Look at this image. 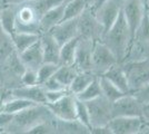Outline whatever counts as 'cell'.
<instances>
[{"mask_svg":"<svg viewBox=\"0 0 149 134\" xmlns=\"http://www.w3.org/2000/svg\"><path fill=\"white\" fill-rule=\"evenodd\" d=\"M101 41L112 51L118 63H123L128 54L129 46L132 41L129 27L125 18L123 9L120 10L118 17L109 30L102 36Z\"/></svg>","mask_w":149,"mask_h":134,"instance_id":"6da1fadb","label":"cell"},{"mask_svg":"<svg viewBox=\"0 0 149 134\" xmlns=\"http://www.w3.org/2000/svg\"><path fill=\"white\" fill-rule=\"evenodd\" d=\"M52 117L55 116L50 113L46 104H37L13 115V121L6 130H9V132H27L33 125L50 121Z\"/></svg>","mask_w":149,"mask_h":134,"instance_id":"7a4b0ae2","label":"cell"},{"mask_svg":"<svg viewBox=\"0 0 149 134\" xmlns=\"http://www.w3.org/2000/svg\"><path fill=\"white\" fill-rule=\"evenodd\" d=\"M130 93H136L149 84V55L123 64Z\"/></svg>","mask_w":149,"mask_h":134,"instance_id":"3957f363","label":"cell"},{"mask_svg":"<svg viewBox=\"0 0 149 134\" xmlns=\"http://www.w3.org/2000/svg\"><path fill=\"white\" fill-rule=\"evenodd\" d=\"M118 60L112 51L101 40L93 43L91 54V73L97 77L102 76L111 66L117 64Z\"/></svg>","mask_w":149,"mask_h":134,"instance_id":"277c9868","label":"cell"},{"mask_svg":"<svg viewBox=\"0 0 149 134\" xmlns=\"http://www.w3.org/2000/svg\"><path fill=\"white\" fill-rule=\"evenodd\" d=\"M85 103L89 113L91 128L105 126L112 119L111 102L108 101L105 96L100 95Z\"/></svg>","mask_w":149,"mask_h":134,"instance_id":"5b68a950","label":"cell"},{"mask_svg":"<svg viewBox=\"0 0 149 134\" xmlns=\"http://www.w3.org/2000/svg\"><path fill=\"white\" fill-rule=\"evenodd\" d=\"M39 19L40 17L29 4V1H26L16 7V32H35L41 35Z\"/></svg>","mask_w":149,"mask_h":134,"instance_id":"8992f818","label":"cell"},{"mask_svg":"<svg viewBox=\"0 0 149 134\" xmlns=\"http://www.w3.org/2000/svg\"><path fill=\"white\" fill-rule=\"evenodd\" d=\"M78 36L93 41L101 40L104 29L90 8H86L78 17Z\"/></svg>","mask_w":149,"mask_h":134,"instance_id":"52a82bcc","label":"cell"},{"mask_svg":"<svg viewBox=\"0 0 149 134\" xmlns=\"http://www.w3.org/2000/svg\"><path fill=\"white\" fill-rule=\"evenodd\" d=\"M111 115L116 116H143V104L132 93L125 94L111 103Z\"/></svg>","mask_w":149,"mask_h":134,"instance_id":"ba28073f","label":"cell"},{"mask_svg":"<svg viewBox=\"0 0 149 134\" xmlns=\"http://www.w3.org/2000/svg\"><path fill=\"white\" fill-rule=\"evenodd\" d=\"M50 113L59 121H77L76 120V97L72 94H66L56 102L46 103Z\"/></svg>","mask_w":149,"mask_h":134,"instance_id":"9c48e42d","label":"cell"},{"mask_svg":"<svg viewBox=\"0 0 149 134\" xmlns=\"http://www.w3.org/2000/svg\"><path fill=\"white\" fill-rule=\"evenodd\" d=\"M124 0H107L95 11V16L102 26L104 35L109 30L123 9Z\"/></svg>","mask_w":149,"mask_h":134,"instance_id":"30bf717a","label":"cell"},{"mask_svg":"<svg viewBox=\"0 0 149 134\" xmlns=\"http://www.w3.org/2000/svg\"><path fill=\"white\" fill-rule=\"evenodd\" d=\"M123 11L130 30L131 38L134 40L135 34L143 20V13L146 11V7L143 6V0H124Z\"/></svg>","mask_w":149,"mask_h":134,"instance_id":"8fae6325","label":"cell"},{"mask_svg":"<svg viewBox=\"0 0 149 134\" xmlns=\"http://www.w3.org/2000/svg\"><path fill=\"white\" fill-rule=\"evenodd\" d=\"M143 116H116L107 124L113 134L139 133L143 125Z\"/></svg>","mask_w":149,"mask_h":134,"instance_id":"7c38bea8","label":"cell"},{"mask_svg":"<svg viewBox=\"0 0 149 134\" xmlns=\"http://www.w3.org/2000/svg\"><path fill=\"white\" fill-rule=\"evenodd\" d=\"M93 43V40L79 37L74 59V66L78 72H91V54Z\"/></svg>","mask_w":149,"mask_h":134,"instance_id":"4fadbf2b","label":"cell"},{"mask_svg":"<svg viewBox=\"0 0 149 134\" xmlns=\"http://www.w3.org/2000/svg\"><path fill=\"white\" fill-rule=\"evenodd\" d=\"M48 32H50L59 46H62L68 40L78 36V17L63 20L51 28Z\"/></svg>","mask_w":149,"mask_h":134,"instance_id":"5bb4252c","label":"cell"},{"mask_svg":"<svg viewBox=\"0 0 149 134\" xmlns=\"http://www.w3.org/2000/svg\"><path fill=\"white\" fill-rule=\"evenodd\" d=\"M19 59L25 66V68H30L33 70H37L44 64V54H42L40 38L31 46H29L27 49H25L22 53H20Z\"/></svg>","mask_w":149,"mask_h":134,"instance_id":"9a60e30c","label":"cell"},{"mask_svg":"<svg viewBox=\"0 0 149 134\" xmlns=\"http://www.w3.org/2000/svg\"><path fill=\"white\" fill-rule=\"evenodd\" d=\"M40 43L42 47L44 63L59 64L60 46L55 40V38L50 35V32H42L40 35Z\"/></svg>","mask_w":149,"mask_h":134,"instance_id":"2e32d148","label":"cell"},{"mask_svg":"<svg viewBox=\"0 0 149 134\" xmlns=\"http://www.w3.org/2000/svg\"><path fill=\"white\" fill-rule=\"evenodd\" d=\"M65 6H66V2L57 7H54V8L49 9L48 11H46L40 17V19H39V28H40L41 34L42 32H48L57 24L61 22L62 18H63V13H65Z\"/></svg>","mask_w":149,"mask_h":134,"instance_id":"e0dca14e","label":"cell"},{"mask_svg":"<svg viewBox=\"0 0 149 134\" xmlns=\"http://www.w3.org/2000/svg\"><path fill=\"white\" fill-rule=\"evenodd\" d=\"M45 88L39 85H32V86H22L13 91V97H20L28 101L36 103V104H46V95H45Z\"/></svg>","mask_w":149,"mask_h":134,"instance_id":"ac0fdd59","label":"cell"},{"mask_svg":"<svg viewBox=\"0 0 149 134\" xmlns=\"http://www.w3.org/2000/svg\"><path fill=\"white\" fill-rule=\"evenodd\" d=\"M102 76H105L107 79H109L115 86H117L121 92H124L125 94H129L130 93L127 76L125 74V70L123 68L121 63H117L113 66H111Z\"/></svg>","mask_w":149,"mask_h":134,"instance_id":"d6986e66","label":"cell"},{"mask_svg":"<svg viewBox=\"0 0 149 134\" xmlns=\"http://www.w3.org/2000/svg\"><path fill=\"white\" fill-rule=\"evenodd\" d=\"M16 7L5 4L0 10V27L2 32L8 37L16 32Z\"/></svg>","mask_w":149,"mask_h":134,"instance_id":"ffe728a7","label":"cell"},{"mask_svg":"<svg viewBox=\"0 0 149 134\" xmlns=\"http://www.w3.org/2000/svg\"><path fill=\"white\" fill-rule=\"evenodd\" d=\"M11 39L13 47L16 51L18 53V55L20 53L27 49L29 46L36 43L38 39L40 38L39 34H35V32H13V35L9 37Z\"/></svg>","mask_w":149,"mask_h":134,"instance_id":"44dd1931","label":"cell"},{"mask_svg":"<svg viewBox=\"0 0 149 134\" xmlns=\"http://www.w3.org/2000/svg\"><path fill=\"white\" fill-rule=\"evenodd\" d=\"M96 77L97 76L93 75L91 72H78L68 87L70 94L77 96L86 88Z\"/></svg>","mask_w":149,"mask_h":134,"instance_id":"7402d4cb","label":"cell"},{"mask_svg":"<svg viewBox=\"0 0 149 134\" xmlns=\"http://www.w3.org/2000/svg\"><path fill=\"white\" fill-rule=\"evenodd\" d=\"M79 41V36L68 40L67 43L60 46V53H59V64L63 65H72L76 54V48Z\"/></svg>","mask_w":149,"mask_h":134,"instance_id":"603a6c76","label":"cell"},{"mask_svg":"<svg viewBox=\"0 0 149 134\" xmlns=\"http://www.w3.org/2000/svg\"><path fill=\"white\" fill-rule=\"evenodd\" d=\"M78 70L76 69V67L72 65H63V64H59L57 70L54 74V77L56 78L59 83L61 84L63 87L68 88L69 85L71 84L74 77L77 75Z\"/></svg>","mask_w":149,"mask_h":134,"instance_id":"cb8c5ba5","label":"cell"},{"mask_svg":"<svg viewBox=\"0 0 149 134\" xmlns=\"http://www.w3.org/2000/svg\"><path fill=\"white\" fill-rule=\"evenodd\" d=\"M98 79H99L100 88H101V94H102V96H105L108 101H110L112 103L125 95L124 92H121L117 86H115L105 76H99Z\"/></svg>","mask_w":149,"mask_h":134,"instance_id":"d4e9b609","label":"cell"},{"mask_svg":"<svg viewBox=\"0 0 149 134\" xmlns=\"http://www.w3.org/2000/svg\"><path fill=\"white\" fill-rule=\"evenodd\" d=\"M33 105H37V104L31 102V101H28V100H25V98L13 97V100H10V101L2 104L1 111L15 115L19 113V112H21V111H24V109L30 107V106H33Z\"/></svg>","mask_w":149,"mask_h":134,"instance_id":"484cf974","label":"cell"},{"mask_svg":"<svg viewBox=\"0 0 149 134\" xmlns=\"http://www.w3.org/2000/svg\"><path fill=\"white\" fill-rule=\"evenodd\" d=\"M134 40H137L141 48H149V13L147 11V8L143 13V20L135 34Z\"/></svg>","mask_w":149,"mask_h":134,"instance_id":"4316f807","label":"cell"},{"mask_svg":"<svg viewBox=\"0 0 149 134\" xmlns=\"http://www.w3.org/2000/svg\"><path fill=\"white\" fill-rule=\"evenodd\" d=\"M86 8H87L86 0H68L65 6V13L62 21L79 17Z\"/></svg>","mask_w":149,"mask_h":134,"instance_id":"83f0119b","label":"cell"},{"mask_svg":"<svg viewBox=\"0 0 149 134\" xmlns=\"http://www.w3.org/2000/svg\"><path fill=\"white\" fill-rule=\"evenodd\" d=\"M100 95H102V94H101L99 79H98V77H96L93 82L89 84L81 93H79L76 97L78 100L82 101V102H87V101L93 100V98H96V97H98Z\"/></svg>","mask_w":149,"mask_h":134,"instance_id":"f1b7e54d","label":"cell"},{"mask_svg":"<svg viewBox=\"0 0 149 134\" xmlns=\"http://www.w3.org/2000/svg\"><path fill=\"white\" fill-rule=\"evenodd\" d=\"M32 8L36 10L39 17H41L46 11H48L49 9L57 7L61 4L67 2L68 0H28Z\"/></svg>","mask_w":149,"mask_h":134,"instance_id":"f546056e","label":"cell"},{"mask_svg":"<svg viewBox=\"0 0 149 134\" xmlns=\"http://www.w3.org/2000/svg\"><path fill=\"white\" fill-rule=\"evenodd\" d=\"M76 120L79 122L81 125H84L85 128H87L90 131L91 125H90L89 113H88L86 103L80 101V100H78L77 97H76Z\"/></svg>","mask_w":149,"mask_h":134,"instance_id":"4dcf8cb0","label":"cell"},{"mask_svg":"<svg viewBox=\"0 0 149 134\" xmlns=\"http://www.w3.org/2000/svg\"><path fill=\"white\" fill-rule=\"evenodd\" d=\"M59 64H54V63H44L37 69V78L38 84L41 85L44 84L47 79H49L51 76H54L55 72L57 70Z\"/></svg>","mask_w":149,"mask_h":134,"instance_id":"1f68e13d","label":"cell"},{"mask_svg":"<svg viewBox=\"0 0 149 134\" xmlns=\"http://www.w3.org/2000/svg\"><path fill=\"white\" fill-rule=\"evenodd\" d=\"M21 83L25 86H32V85L38 84L37 70L25 68V70L21 74Z\"/></svg>","mask_w":149,"mask_h":134,"instance_id":"d6a6232c","label":"cell"},{"mask_svg":"<svg viewBox=\"0 0 149 134\" xmlns=\"http://www.w3.org/2000/svg\"><path fill=\"white\" fill-rule=\"evenodd\" d=\"M70 93L68 88L58 89V91H46L45 95H46V103H52L56 102L58 100H60L61 97Z\"/></svg>","mask_w":149,"mask_h":134,"instance_id":"836d02e7","label":"cell"},{"mask_svg":"<svg viewBox=\"0 0 149 134\" xmlns=\"http://www.w3.org/2000/svg\"><path fill=\"white\" fill-rule=\"evenodd\" d=\"M41 86L45 88V91H58V89L66 88V87H63L61 84L59 83L54 76H51L49 79H47L44 84H41Z\"/></svg>","mask_w":149,"mask_h":134,"instance_id":"e575fe53","label":"cell"},{"mask_svg":"<svg viewBox=\"0 0 149 134\" xmlns=\"http://www.w3.org/2000/svg\"><path fill=\"white\" fill-rule=\"evenodd\" d=\"M13 119V114L0 111V131L6 130L7 126L11 123Z\"/></svg>","mask_w":149,"mask_h":134,"instance_id":"d590c367","label":"cell"},{"mask_svg":"<svg viewBox=\"0 0 149 134\" xmlns=\"http://www.w3.org/2000/svg\"><path fill=\"white\" fill-rule=\"evenodd\" d=\"M135 96H136L137 98L143 103V104L149 103V84L146 86V87H143V89H140V91L136 92V95Z\"/></svg>","mask_w":149,"mask_h":134,"instance_id":"8d00e7d4","label":"cell"},{"mask_svg":"<svg viewBox=\"0 0 149 134\" xmlns=\"http://www.w3.org/2000/svg\"><path fill=\"white\" fill-rule=\"evenodd\" d=\"M28 0H5L6 5H11V6H19L21 4H24Z\"/></svg>","mask_w":149,"mask_h":134,"instance_id":"74e56055","label":"cell"},{"mask_svg":"<svg viewBox=\"0 0 149 134\" xmlns=\"http://www.w3.org/2000/svg\"><path fill=\"white\" fill-rule=\"evenodd\" d=\"M106 1H107V0H96L95 5L90 8V9H91V11H93V13H95V11H96V10H97V9H98V8H99L102 4H104V2H106Z\"/></svg>","mask_w":149,"mask_h":134,"instance_id":"f35d334b","label":"cell"},{"mask_svg":"<svg viewBox=\"0 0 149 134\" xmlns=\"http://www.w3.org/2000/svg\"><path fill=\"white\" fill-rule=\"evenodd\" d=\"M143 119H149V103L143 104Z\"/></svg>","mask_w":149,"mask_h":134,"instance_id":"ab89813d","label":"cell"},{"mask_svg":"<svg viewBox=\"0 0 149 134\" xmlns=\"http://www.w3.org/2000/svg\"><path fill=\"white\" fill-rule=\"evenodd\" d=\"M95 2H96V0H86V4H87L88 8H91L95 5Z\"/></svg>","mask_w":149,"mask_h":134,"instance_id":"60d3db41","label":"cell"},{"mask_svg":"<svg viewBox=\"0 0 149 134\" xmlns=\"http://www.w3.org/2000/svg\"><path fill=\"white\" fill-rule=\"evenodd\" d=\"M5 6V1L3 0H0V10L2 9V7Z\"/></svg>","mask_w":149,"mask_h":134,"instance_id":"b9f144b4","label":"cell"},{"mask_svg":"<svg viewBox=\"0 0 149 134\" xmlns=\"http://www.w3.org/2000/svg\"><path fill=\"white\" fill-rule=\"evenodd\" d=\"M143 120H145V124L149 128V119H143Z\"/></svg>","mask_w":149,"mask_h":134,"instance_id":"7bdbcfd3","label":"cell"},{"mask_svg":"<svg viewBox=\"0 0 149 134\" xmlns=\"http://www.w3.org/2000/svg\"><path fill=\"white\" fill-rule=\"evenodd\" d=\"M147 11H148V13H149V8H147Z\"/></svg>","mask_w":149,"mask_h":134,"instance_id":"ee69618b","label":"cell"},{"mask_svg":"<svg viewBox=\"0 0 149 134\" xmlns=\"http://www.w3.org/2000/svg\"><path fill=\"white\" fill-rule=\"evenodd\" d=\"M3 1H5V0H3Z\"/></svg>","mask_w":149,"mask_h":134,"instance_id":"f6af8a7d","label":"cell"}]
</instances>
